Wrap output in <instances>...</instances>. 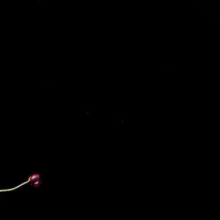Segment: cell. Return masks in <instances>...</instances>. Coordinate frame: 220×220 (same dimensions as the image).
<instances>
[{
  "mask_svg": "<svg viewBox=\"0 0 220 220\" xmlns=\"http://www.w3.org/2000/svg\"><path fill=\"white\" fill-rule=\"evenodd\" d=\"M42 183V181L41 180V179H37V180L31 182V185L32 186L35 187H37L40 186Z\"/></svg>",
  "mask_w": 220,
  "mask_h": 220,
  "instance_id": "cell-2",
  "label": "cell"
},
{
  "mask_svg": "<svg viewBox=\"0 0 220 220\" xmlns=\"http://www.w3.org/2000/svg\"><path fill=\"white\" fill-rule=\"evenodd\" d=\"M195 6L196 7H202L203 6V3H202V1H200V0H197L195 2Z\"/></svg>",
  "mask_w": 220,
  "mask_h": 220,
  "instance_id": "cell-3",
  "label": "cell"
},
{
  "mask_svg": "<svg viewBox=\"0 0 220 220\" xmlns=\"http://www.w3.org/2000/svg\"><path fill=\"white\" fill-rule=\"evenodd\" d=\"M39 179H40V175L38 174H34L32 175V176H30V178H29V181H30V183H31V182L34 181Z\"/></svg>",
  "mask_w": 220,
  "mask_h": 220,
  "instance_id": "cell-1",
  "label": "cell"
}]
</instances>
